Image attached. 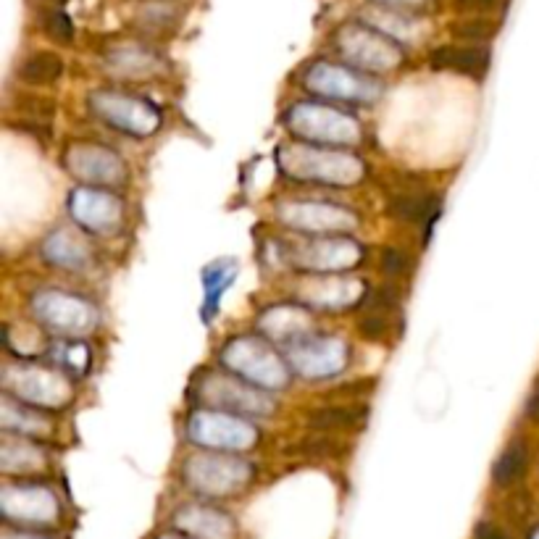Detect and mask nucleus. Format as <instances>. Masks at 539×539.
Instances as JSON below:
<instances>
[{
  "mask_svg": "<svg viewBox=\"0 0 539 539\" xmlns=\"http://www.w3.org/2000/svg\"><path fill=\"white\" fill-rule=\"evenodd\" d=\"M61 71H64V64L56 53H32L19 66V79L27 85H50L61 77Z\"/></svg>",
  "mask_w": 539,
  "mask_h": 539,
  "instance_id": "2",
  "label": "nucleus"
},
{
  "mask_svg": "<svg viewBox=\"0 0 539 539\" xmlns=\"http://www.w3.org/2000/svg\"><path fill=\"white\" fill-rule=\"evenodd\" d=\"M440 211V200L434 195H403L390 203V213L403 221H432Z\"/></svg>",
  "mask_w": 539,
  "mask_h": 539,
  "instance_id": "3",
  "label": "nucleus"
},
{
  "mask_svg": "<svg viewBox=\"0 0 539 539\" xmlns=\"http://www.w3.org/2000/svg\"><path fill=\"white\" fill-rule=\"evenodd\" d=\"M366 421V408H327L311 416L313 426H329V429H350Z\"/></svg>",
  "mask_w": 539,
  "mask_h": 539,
  "instance_id": "5",
  "label": "nucleus"
},
{
  "mask_svg": "<svg viewBox=\"0 0 539 539\" xmlns=\"http://www.w3.org/2000/svg\"><path fill=\"white\" fill-rule=\"evenodd\" d=\"M526 463H529V453H526L524 442H513L500 461L495 463V482L497 484H513L516 479H521V474L526 471Z\"/></svg>",
  "mask_w": 539,
  "mask_h": 539,
  "instance_id": "4",
  "label": "nucleus"
},
{
  "mask_svg": "<svg viewBox=\"0 0 539 539\" xmlns=\"http://www.w3.org/2000/svg\"><path fill=\"white\" fill-rule=\"evenodd\" d=\"M50 3H64V0H50Z\"/></svg>",
  "mask_w": 539,
  "mask_h": 539,
  "instance_id": "12",
  "label": "nucleus"
},
{
  "mask_svg": "<svg viewBox=\"0 0 539 539\" xmlns=\"http://www.w3.org/2000/svg\"><path fill=\"white\" fill-rule=\"evenodd\" d=\"M476 539H505L503 534H497L495 529H482V532H479V537Z\"/></svg>",
  "mask_w": 539,
  "mask_h": 539,
  "instance_id": "11",
  "label": "nucleus"
},
{
  "mask_svg": "<svg viewBox=\"0 0 539 539\" xmlns=\"http://www.w3.org/2000/svg\"><path fill=\"white\" fill-rule=\"evenodd\" d=\"M43 27L53 40H58V43H71V37H74L71 19L64 14V11H48V14L43 16Z\"/></svg>",
  "mask_w": 539,
  "mask_h": 539,
  "instance_id": "6",
  "label": "nucleus"
},
{
  "mask_svg": "<svg viewBox=\"0 0 539 539\" xmlns=\"http://www.w3.org/2000/svg\"><path fill=\"white\" fill-rule=\"evenodd\" d=\"M413 266V258L400 248H392L384 253V269L390 271V274H408Z\"/></svg>",
  "mask_w": 539,
  "mask_h": 539,
  "instance_id": "8",
  "label": "nucleus"
},
{
  "mask_svg": "<svg viewBox=\"0 0 539 539\" xmlns=\"http://www.w3.org/2000/svg\"><path fill=\"white\" fill-rule=\"evenodd\" d=\"M434 69H447L466 74V77L482 79L490 69V50L482 45H447V48H437L432 53Z\"/></svg>",
  "mask_w": 539,
  "mask_h": 539,
  "instance_id": "1",
  "label": "nucleus"
},
{
  "mask_svg": "<svg viewBox=\"0 0 539 539\" xmlns=\"http://www.w3.org/2000/svg\"><path fill=\"white\" fill-rule=\"evenodd\" d=\"M526 413H529V419L537 421L539 424V379L534 382V390L529 395V403H526Z\"/></svg>",
  "mask_w": 539,
  "mask_h": 539,
  "instance_id": "10",
  "label": "nucleus"
},
{
  "mask_svg": "<svg viewBox=\"0 0 539 539\" xmlns=\"http://www.w3.org/2000/svg\"><path fill=\"white\" fill-rule=\"evenodd\" d=\"M453 32L461 37V40H474V43H479V40H487V37L495 35V24L484 22V19H474V22L455 24Z\"/></svg>",
  "mask_w": 539,
  "mask_h": 539,
  "instance_id": "7",
  "label": "nucleus"
},
{
  "mask_svg": "<svg viewBox=\"0 0 539 539\" xmlns=\"http://www.w3.org/2000/svg\"><path fill=\"white\" fill-rule=\"evenodd\" d=\"M453 3L455 8H461V11H490L500 0H453Z\"/></svg>",
  "mask_w": 539,
  "mask_h": 539,
  "instance_id": "9",
  "label": "nucleus"
}]
</instances>
